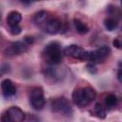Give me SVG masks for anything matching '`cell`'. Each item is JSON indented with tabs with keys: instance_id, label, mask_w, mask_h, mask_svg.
I'll use <instances>...</instances> for the list:
<instances>
[{
	"instance_id": "cell-1",
	"label": "cell",
	"mask_w": 122,
	"mask_h": 122,
	"mask_svg": "<svg viewBox=\"0 0 122 122\" xmlns=\"http://www.w3.org/2000/svg\"><path fill=\"white\" fill-rule=\"evenodd\" d=\"M35 24L49 34H55L61 30L62 23L60 19L49 11H38L34 16Z\"/></svg>"
},
{
	"instance_id": "cell-2",
	"label": "cell",
	"mask_w": 122,
	"mask_h": 122,
	"mask_svg": "<svg viewBox=\"0 0 122 122\" xmlns=\"http://www.w3.org/2000/svg\"><path fill=\"white\" fill-rule=\"evenodd\" d=\"M41 56L44 62H46L49 65L53 66L59 64L62 61V57H63V52L60 44L56 41L50 42L42 50Z\"/></svg>"
},
{
	"instance_id": "cell-3",
	"label": "cell",
	"mask_w": 122,
	"mask_h": 122,
	"mask_svg": "<svg viewBox=\"0 0 122 122\" xmlns=\"http://www.w3.org/2000/svg\"><path fill=\"white\" fill-rule=\"evenodd\" d=\"M72 101L78 107H86L96 97V92L92 87H80L73 91Z\"/></svg>"
},
{
	"instance_id": "cell-4",
	"label": "cell",
	"mask_w": 122,
	"mask_h": 122,
	"mask_svg": "<svg viewBox=\"0 0 122 122\" xmlns=\"http://www.w3.org/2000/svg\"><path fill=\"white\" fill-rule=\"evenodd\" d=\"M46 99L44 96V91L41 87H33L30 92V104L36 110L40 111L44 108Z\"/></svg>"
},
{
	"instance_id": "cell-5",
	"label": "cell",
	"mask_w": 122,
	"mask_h": 122,
	"mask_svg": "<svg viewBox=\"0 0 122 122\" xmlns=\"http://www.w3.org/2000/svg\"><path fill=\"white\" fill-rule=\"evenodd\" d=\"M24 120V112L16 106L10 107L1 116V122H23Z\"/></svg>"
},
{
	"instance_id": "cell-6",
	"label": "cell",
	"mask_w": 122,
	"mask_h": 122,
	"mask_svg": "<svg viewBox=\"0 0 122 122\" xmlns=\"http://www.w3.org/2000/svg\"><path fill=\"white\" fill-rule=\"evenodd\" d=\"M64 53L68 56H71L74 59L81 61H89L90 51H87L82 47L78 45H70L64 50Z\"/></svg>"
},
{
	"instance_id": "cell-7",
	"label": "cell",
	"mask_w": 122,
	"mask_h": 122,
	"mask_svg": "<svg viewBox=\"0 0 122 122\" xmlns=\"http://www.w3.org/2000/svg\"><path fill=\"white\" fill-rule=\"evenodd\" d=\"M51 110L54 112H58L64 115H70L71 113V107L67 98L61 96L52 99L51 101Z\"/></svg>"
},
{
	"instance_id": "cell-8",
	"label": "cell",
	"mask_w": 122,
	"mask_h": 122,
	"mask_svg": "<svg viewBox=\"0 0 122 122\" xmlns=\"http://www.w3.org/2000/svg\"><path fill=\"white\" fill-rule=\"evenodd\" d=\"M110 53H111V49L108 46H102L94 51H90L89 61L92 64L102 63L106 60V58L110 55Z\"/></svg>"
},
{
	"instance_id": "cell-9",
	"label": "cell",
	"mask_w": 122,
	"mask_h": 122,
	"mask_svg": "<svg viewBox=\"0 0 122 122\" xmlns=\"http://www.w3.org/2000/svg\"><path fill=\"white\" fill-rule=\"evenodd\" d=\"M30 45H28L24 40L23 41H15L11 42L5 50V53L8 56H14L21 53H24Z\"/></svg>"
},
{
	"instance_id": "cell-10",
	"label": "cell",
	"mask_w": 122,
	"mask_h": 122,
	"mask_svg": "<svg viewBox=\"0 0 122 122\" xmlns=\"http://www.w3.org/2000/svg\"><path fill=\"white\" fill-rule=\"evenodd\" d=\"M1 90L5 97L13 96L16 93V86L10 79H4L1 82Z\"/></svg>"
},
{
	"instance_id": "cell-11",
	"label": "cell",
	"mask_w": 122,
	"mask_h": 122,
	"mask_svg": "<svg viewBox=\"0 0 122 122\" xmlns=\"http://www.w3.org/2000/svg\"><path fill=\"white\" fill-rule=\"evenodd\" d=\"M22 20V15L20 12L16 11V10H12L10 12H9L8 16H7V24L9 25V27H15V26H19V23Z\"/></svg>"
},
{
	"instance_id": "cell-12",
	"label": "cell",
	"mask_w": 122,
	"mask_h": 122,
	"mask_svg": "<svg viewBox=\"0 0 122 122\" xmlns=\"http://www.w3.org/2000/svg\"><path fill=\"white\" fill-rule=\"evenodd\" d=\"M73 24H74V28L76 30V31L79 34H85L89 31V27L86 23H84L82 20L78 19V18H74L73 19Z\"/></svg>"
},
{
	"instance_id": "cell-13",
	"label": "cell",
	"mask_w": 122,
	"mask_h": 122,
	"mask_svg": "<svg viewBox=\"0 0 122 122\" xmlns=\"http://www.w3.org/2000/svg\"><path fill=\"white\" fill-rule=\"evenodd\" d=\"M104 26L108 30L112 31V30H114L117 28L118 21H117V19L115 17H112L111 16V17H108V18H106L104 20Z\"/></svg>"
},
{
	"instance_id": "cell-14",
	"label": "cell",
	"mask_w": 122,
	"mask_h": 122,
	"mask_svg": "<svg viewBox=\"0 0 122 122\" xmlns=\"http://www.w3.org/2000/svg\"><path fill=\"white\" fill-rule=\"evenodd\" d=\"M94 113L99 118H105L106 117V108L101 103H96L94 106Z\"/></svg>"
},
{
	"instance_id": "cell-15",
	"label": "cell",
	"mask_w": 122,
	"mask_h": 122,
	"mask_svg": "<svg viewBox=\"0 0 122 122\" xmlns=\"http://www.w3.org/2000/svg\"><path fill=\"white\" fill-rule=\"evenodd\" d=\"M117 104V97L114 94H108L105 97V105L108 108H112Z\"/></svg>"
},
{
	"instance_id": "cell-16",
	"label": "cell",
	"mask_w": 122,
	"mask_h": 122,
	"mask_svg": "<svg viewBox=\"0 0 122 122\" xmlns=\"http://www.w3.org/2000/svg\"><path fill=\"white\" fill-rule=\"evenodd\" d=\"M10 32L12 35H18L21 32V27L20 26H15V27H10Z\"/></svg>"
},
{
	"instance_id": "cell-17",
	"label": "cell",
	"mask_w": 122,
	"mask_h": 122,
	"mask_svg": "<svg viewBox=\"0 0 122 122\" xmlns=\"http://www.w3.org/2000/svg\"><path fill=\"white\" fill-rule=\"evenodd\" d=\"M113 46H115L117 49H120V46H121V44H120V41H119V38H115L114 40H113Z\"/></svg>"
},
{
	"instance_id": "cell-18",
	"label": "cell",
	"mask_w": 122,
	"mask_h": 122,
	"mask_svg": "<svg viewBox=\"0 0 122 122\" xmlns=\"http://www.w3.org/2000/svg\"><path fill=\"white\" fill-rule=\"evenodd\" d=\"M117 78L119 81H121V69L118 70V73H117Z\"/></svg>"
},
{
	"instance_id": "cell-19",
	"label": "cell",
	"mask_w": 122,
	"mask_h": 122,
	"mask_svg": "<svg viewBox=\"0 0 122 122\" xmlns=\"http://www.w3.org/2000/svg\"><path fill=\"white\" fill-rule=\"evenodd\" d=\"M0 21H1V14H0Z\"/></svg>"
}]
</instances>
